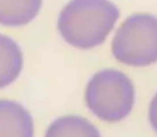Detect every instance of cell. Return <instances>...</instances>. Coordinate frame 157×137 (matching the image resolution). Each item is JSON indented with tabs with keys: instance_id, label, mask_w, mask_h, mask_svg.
<instances>
[{
	"instance_id": "6da1fadb",
	"label": "cell",
	"mask_w": 157,
	"mask_h": 137,
	"mask_svg": "<svg viewBox=\"0 0 157 137\" xmlns=\"http://www.w3.org/2000/svg\"><path fill=\"white\" fill-rule=\"evenodd\" d=\"M118 17L109 0H71L59 14L58 29L67 43L87 49L103 43Z\"/></svg>"
},
{
	"instance_id": "7a4b0ae2",
	"label": "cell",
	"mask_w": 157,
	"mask_h": 137,
	"mask_svg": "<svg viewBox=\"0 0 157 137\" xmlns=\"http://www.w3.org/2000/svg\"><path fill=\"white\" fill-rule=\"evenodd\" d=\"M87 107L99 119L117 122L129 115L135 102L131 81L116 70H103L92 77L86 87Z\"/></svg>"
},
{
	"instance_id": "3957f363",
	"label": "cell",
	"mask_w": 157,
	"mask_h": 137,
	"mask_svg": "<svg viewBox=\"0 0 157 137\" xmlns=\"http://www.w3.org/2000/svg\"><path fill=\"white\" fill-rule=\"evenodd\" d=\"M116 60L132 67L157 61V17L151 14L129 16L117 29L112 42Z\"/></svg>"
},
{
	"instance_id": "277c9868",
	"label": "cell",
	"mask_w": 157,
	"mask_h": 137,
	"mask_svg": "<svg viewBox=\"0 0 157 137\" xmlns=\"http://www.w3.org/2000/svg\"><path fill=\"white\" fill-rule=\"evenodd\" d=\"M0 137H33L30 114L14 101L0 100Z\"/></svg>"
},
{
	"instance_id": "5b68a950",
	"label": "cell",
	"mask_w": 157,
	"mask_h": 137,
	"mask_svg": "<svg viewBox=\"0 0 157 137\" xmlns=\"http://www.w3.org/2000/svg\"><path fill=\"white\" fill-rule=\"evenodd\" d=\"M42 0H0V24L23 26L37 16Z\"/></svg>"
},
{
	"instance_id": "8992f818",
	"label": "cell",
	"mask_w": 157,
	"mask_h": 137,
	"mask_svg": "<svg viewBox=\"0 0 157 137\" xmlns=\"http://www.w3.org/2000/svg\"><path fill=\"white\" fill-rule=\"evenodd\" d=\"M23 67V55L18 45L10 38L0 34V88L12 84Z\"/></svg>"
},
{
	"instance_id": "52a82bcc",
	"label": "cell",
	"mask_w": 157,
	"mask_h": 137,
	"mask_svg": "<svg viewBox=\"0 0 157 137\" xmlns=\"http://www.w3.org/2000/svg\"><path fill=\"white\" fill-rule=\"evenodd\" d=\"M45 137H101L99 131L86 119L78 116H66L55 120Z\"/></svg>"
},
{
	"instance_id": "ba28073f",
	"label": "cell",
	"mask_w": 157,
	"mask_h": 137,
	"mask_svg": "<svg viewBox=\"0 0 157 137\" xmlns=\"http://www.w3.org/2000/svg\"><path fill=\"white\" fill-rule=\"evenodd\" d=\"M150 122L153 128L157 132V94L152 100L150 106Z\"/></svg>"
}]
</instances>
